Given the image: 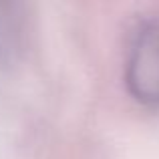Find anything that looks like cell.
<instances>
[{
    "instance_id": "1",
    "label": "cell",
    "mask_w": 159,
    "mask_h": 159,
    "mask_svg": "<svg viewBox=\"0 0 159 159\" xmlns=\"http://www.w3.org/2000/svg\"><path fill=\"white\" fill-rule=\"evenodd\" d=\"M125 87L139 105L159 109V18L141 20L129 34Z\"/></svg>"
},
{
    "instance_id": "2",
    "label": "cell",
    "mask_w": 159,
    "mask_h": 159,
    "mask_svg": "<svg viewBox=\"0 0 159 159\" xmlns=\"http://www.w3.org/2000/svg\"><path fill=\"white\" fill-rule=\"evenodd\" d=\"M22 36V2L0 0V57L16 51Z\"/></svg>"
}]
</instances>
